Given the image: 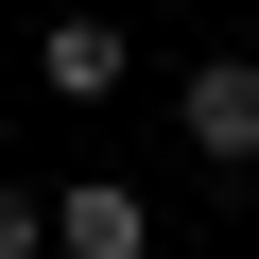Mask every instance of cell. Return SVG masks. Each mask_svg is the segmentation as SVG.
<instances>
[{
    "label": "cell",
    "instance_id": "6da1fadb",
    "mask_svg": "<svg viewBox=\"0 0 259 259\" xmlns=\"http://www.w3.org/2000/svg\"><path fill=\"white\" fill-rule=\"evenodd\" d=\"M173 139L207 173H259V52H190L173 69Z\"/></svg>",
    "mask_w": 259,
    "mask_h": 259
},
{
    "label": "cell",
    "instance_id": "7a4b0ae2",
    "mask_svg": "<svg viewBox=\"0 0 259 259\" xmlns=\"http://www.w3.org/2000/svg\"><path fill=\"white\" fill-rule=\"evenodd\" d=\"M35 87H52V104H121V87H139V35H121L104 0H69V18L35 35Z\"/></svg>",
    "mask_w": 259,
    "mask_h": 259
},
{
    "label": "cell",
    "instance_id": "3957f363",
    "mask_svg": "<svg viewBox=\"0 0 259 259\" xmlns=\"http://www.w3.org/2000/svg\"><path fill=\"white\" fill-rule=\"evenodd\" d=\"M52 259H156V207L87 173V190H52Z\"/></svg>",
    "mask_w": 259,
    "mask_h": 259
},
{
    "label": "cell",
    "instance_id": "277c9868",
    "mask_svg": "<svg viewBox=\"0 0 259 259\" xmlns=\"http://www.w3.org/2000/svg\"><path fill=\"white\" fill-rule=\"evenodd\" d=\"M0 259H52V190H18V173H0Z\"/></svg>",
    "mask_w": 259,
    "mask_h": 259
}]
</instances>
